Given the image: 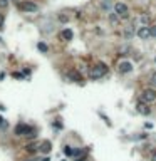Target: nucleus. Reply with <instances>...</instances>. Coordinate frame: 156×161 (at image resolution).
Returning a JSON list of instances; mask_svg holds the SVG:
<instances>
[{
	"instance_id": "f257e3e1",
	"label": "nucleus",
	"mask_w": 156,
	"mask_h": 161,
	"mask_svg": "<svg viewBox=\"0 0 156 161\" xmlns=\"http://www.w3.org/2000/svg\"><path fill=\"white\" fill-rule=\"evenodd\" d=\"M141 102L145 104H154L156 102V89H151V87H146L141 91Z\"/></svg>"
},
{
	"instance_id": "f03ea898",
	"label": "nucleus",
	"mask_w": 156,
	"mask_h": 161,
	"mask_svg": "<svg viewBox=\"0 0 156 161\" xmlns=\"http://www.w3.org/2000/svg\"><path fill=\"white\" fill-rule=\"evenodd\" d=\"M113 12L119 15L121 20H128L129 19V7L126 5L124 2H116L114 3V10Z\"/></svg>"
},
{
	"instance_id": "7ed1b4c3",
	"label": "nucleus",
	"mask_w": 156,
	"mask_h": 161,
	"mask_svg": "<svg viewBox=\"0 0 156 161\" xmlns=\"http://www.w3.org/2000/svg\"><path fill=\"white\" fill-rule=\"evenodd\" d=\"M106 72H108L106 64H97L89 71V77H91V79H101L102 76H106Z\"/></svg>"
},
{
	"instance_id": "20e7f679",
	"label": "nucleus",
	"mask_w": 156,
	"mask_h": 161,
	"mask_svg": "<svg viewBox=\"0 0 156 161\" xmlns=\"http://www.w3.org/2000/svg\"><path fill=\"white\" fill-rule=\"evenodd\" d=\"M20 9H22L24 12H37L39 10V5L34 2H30V0H25V2L20 3Z\"/></svg>"
},
{
	"instance_id": "39448f33",
	"label": "nucleus",
	"mask_w": 156,
	"mask_h": 161,
	"mask_svg": "<svg viewBox=\"0 0 156 161\" xmlns=\"http://www.w3.org/2000/svg\"><path fill=\"white\" fill-rule=\"evenodd\" d=\"M136 111H138L139 114H143V116H149V114H151L149 104H145V102H141V101L136 104Z\"/></svg>"
},
{
	"instance_id": "423d86ee",
	"label": "nucleus",
	"mask_w": 156,
	"mask_h": 161,
	"mask_svg": "<svg viewBox=\"0 0 156 161\" xmlns=\"http://www.w3.org/2000/svg\"><path fill=\"white\" fill-rule=\"evenodd\" d=\"M151 27V25H149ZM149 27H138V30H136V35L139 37L141 40H146V39H149L151 37V32H149Z\"/></svg>"
},
{
	"instance_id": "0eeeda50",
	"label": "nucleus",
	"mask_w": 156,
	"mask_h": 161,
	"mask_svg": "<svg viewBox=\"0 0 156 161\" xmlns=\"http://www.w3.org/2000/svg\"><path fill=\"white\" fill-rule=\"evenodd\" d=\"M118 71H119L121 74H129L131 71H133V64H131L129 60H123V62L119 64V67H118Z\"/></svg>"
},
{
	"instance_id": "6e6552de",
	"label": "nucleus",
	"mask_w": 156,
	"mask_h": 161,
	"mask_svg": "<svg viewBox=\"0 0 156 161\" xmlns=\"http://www.w3.org/2000/svg\"><path fill=\"white\" fill-rule=\"evenodd\" d=\"M27 133L32 134V129L27 124H19L17 127H15V134H17V136H27ZM32 136H34V134H32Z\"/></svg>"
},
{
	"instance_id": "1a4fd4ad",
	"label": "nucleus",
	"mask_w": 156,
	"mask_h": 161,
	"mask_svg": "<svg viewBox=\"0 0 156 161\" xmlns=\"http://www.w3.org/2000/svg\"><path fill=\"white\" fill-rule=\"evenodd\" d=\"M136 30H138V27L134 25V24H133V25H128V27L124 29V37H126L128 40L133 39V37L136 35Z\"/></svg>"
},
{
	"instance_id": "9d476101",
	"label": "nucleus",
	"mask_w": 156,
	"mask_h": 161,
	"mask_svg": "<svg viewBox=\"0 0 156 161\" xmlns=\"http://www.w3.org/2000/svg\"><path fill=\"white\" fill-rule=\"evenodd\" d=\"M72 37H74V32L71 29H64V30L60 32V39H64V40H71Z\"/></svg>"
},
{
	"instance_id": "9b49d317",
	"label": "nucleus",
	"mask_w": 156,
	"mask_h": 161,
	"mask_svg": "<svg viewBox=\"0 0 156 161\" xmlns=\"http://www.w3.org/2000/svg\"><path fill=\"white\" fill-rule=\"evenodd\" d=\"M119 22H121V19H119V15L118 14H109V24L111 25H119Z\"/></svg>"
},
{
	"instance_id": "f8f14e48",
	"label": "nucleus",
	"mask_w": 156,
	"mask_h": 161,
	"mask_svg": "<svg viewBox=\"0 0 156 161\" xmlns=\"http://www.w3.org/2000/svg\"><path fill=\"white\" fill-rule=\"evenodd\" d=\"M148 84L151 86V89H156V71H153L148 76Z\"/></svg>"
},
{
	"instance_id": "ddd939ff",
	"label": "nucleus",
	"mask_w": 156,
	"mask_h": 161,
	"mask_svg": "<svg viewBox=\"0 0 156 161\" xmlns=\"http://www.w3.org/2000/svg\"><path fill=\"white\" fill-rule=\"evenodd\" d=\"M67 76H69V79H72V81H76V82H81V81H82L81 74H79V72H76V71H71V72L67 74Z\"/></svg>"
},
{
	"instance_id": "4468645a",
	"label": "nucleus",
	"mask_w": 156,
	"mask_h": 161,
	"mask_svg": "<svg viewBox=\"0 0 156 161\" xmlns=\"http://www.w3.org/2000/svg\"><path fill=\"white\" fill-rule=\"evenodd\" d=\"M40 151H44V153H49V151H51V143H49V141L42 143V146H40Z\"/></svg>"
},
{
	"instance_id": "2eb2a0df",
	"label": "nucleus",
	"mask_w": 156,
	"mask_h": 161,
	"mask_svg": "<svg viewBox=\"0 0 156 161\" xmlns=\"http://www.w3.org/2000/svg\"><path fill=\"white\" fill-rule=\"evenodd\" d=\"M37 47H39V51H42V52H47L49 51V47L44 42H39V44H37Z\"/></svg>"
},
{
	"instance_id": "dca6fc26",
	"label": "nucleus",
	"mask_w": 156,
	"mask_h": 161,
	"mask_svg": "<svg viewBox=\"0 0 156 161\" xmlns=\"http://www.w3.org/2000/svg\"><path fill=\"white\" fill-rule=\"evenodd\" d=\"M9 7V0H0V9H7Z\"/></svg>"
},
{
	"instance_id": "f3484780",
	"label": "nucleus",
	"mask_w": 156,
	"mask_h": 161,
	"mask_svg": "<svg viewBox=\"0 0 156 161\" xmlns=\"http://www.w3.org/2000/svg\"><path fill=\"white\" fill-rule=\"evenodd\" d=\"M64 153H65V154H67V156H71V154H74V151L71 150V146H65V148H64Z\"/></svg>"
},
{
	"instance_id": "a211bd4d",
	"label": "nucleus",
	"mask_w": 156,
	"mask_h": 161,
	"mask_svg": "<svg viewBox=\"0 0 156 161\" xmlns=\"http://www.w3.org/2000/svg\"><path fill=\"white\" fill-rule=\"evenodd\" d=\"M149 32H151V37H154V39H156V25L149 27Z\"/></svg>"
},
{
	"instance_id": "6ab92c4d",
	"label": "nucleus",
	"mask_w": 156,
	"mask_h": 161,
	"mask_svg": "<svg viewBox=\"0 0 156 161\" xmlns=\"http://www.w3.org/2000/svg\"><path fill=\"white\" fill-rule=\"evenodd\" d=\"M0 126H3V127L7 126V123H5V119H3V118H0Z\"/></svg>"
},
{
	"instance_id": "aec40b11",
	"label": "nucleus",
	"mask_w": 156,
	"mask_h": 161,
	"mask_svg": "<svg viewBox=\"0 0 156 161\" xmlns=\"http://www.w3.org/2000/svg\"><path fill=\"white\" fill-rule=\"evenodd\" d=\"M59 20H62V22H67V17H65V15H60Z\"/></svg>"
},
{
	"instance_id": "412c9836",
	"label": "nucleus",
	"mask_w": 156,
	"mask_h": 161,
	"mask_svg": "<svg viewBox=\"0 0 156 161\" xmlns=\"http://www.w3.org/2000/svg\"><path fill=\"white\" fill-rule=\"evenodd\" d=\"M151 161H156V151H153V154H151Z\"/></svg>"
},
{
	"instance_id": "4be33fe9",
	"label": "nucleus",
	"mask_w": 156,
	"mask_h": 161,
	"mask_svg": "<svg viewBox=\"0 0 156 161\" xmlns=\"http://www.w3.org/2000/svg\"><path fill=\"white\" fill-rule=\"evenodd\" d=\"M77 161H86V159H84V158H79V159H77Z\"/></svg>"
},
{
	"instance_id": "5701e85b",
	"label": "nucleus",
	"mask_w": 156,
	"mask_h": 161,
	"mask_svg": "<svg viewBox=\"0 0 156 161\" xmlns=\"http://www.w3.org/2000/svg\"><path fill=\"white\" fill-rule=\"evenodd\" d=\"M25 161H35V159H32V158H29V159H25Z\"/></svg>"
},
{
	"instance_id": "b1692460",
	"label": "nucleus",
	"mask_w": 156,
	"mask_h": 161,
	"mask_svg": "<svg viewBox=\"0 0 156 161\" xmlns=\"http://www.w3.org/2000/svg\"><path fill=\"white\" fill-rule=\"evenodd\" d=\"M102 2H109V0H102Z\"/></svg>"
},
{
	"instance_id": "393cba45",
	"label": "nucleus",
	"mask_w": 156,
	"mask_h": 161,
	"mask_svg": "<svg viewBox=\"0 0 156 161\" xmlns=\"http://www.w3.org/2000/svg\"><path fill=\"white\" fill-rule=\"evenodd\" d=\"M154 64H156V57H154Z\"/></svg>"
}]
</instances>
